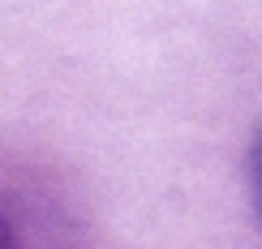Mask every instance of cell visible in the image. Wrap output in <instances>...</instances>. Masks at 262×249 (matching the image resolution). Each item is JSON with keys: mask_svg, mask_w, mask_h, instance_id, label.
<instances>
[{"mask_svg": "<svg viewBox=\"0 0 262 249\" xmlns=\"http://www.w3.org/2000/svg\"><path fill=\"white\" fill-rule=\"evenodd\" d=\"M249 180H254V207H258V219H262V129L249 146Z\"/></svg>", "mask_w": 262, "mask_h": 249, "instance_id": "1", "label": "cell"}, {"mask_svg": "<svg viewBox=\"0 0 262 249\" xmlns=\"http://www.w3.org/2000/svg\"><path fill=\"white\" fill-rule=\"evenodd\" d=\"M0 249H17V236H13V228H9L5 215H0Z\"/></svg>", "mask_w": 262, "mask_h": 249, "instance_id": "2", "label": "cell"}]
</instances>
